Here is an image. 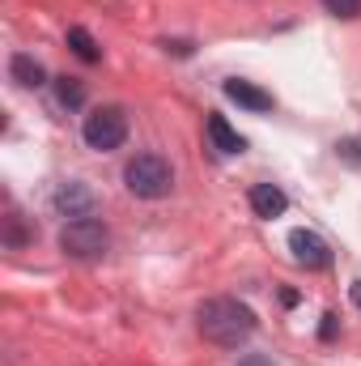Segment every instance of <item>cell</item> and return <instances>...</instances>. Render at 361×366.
<instances>
[{"instance_id":"1","label":"cell","mask_w":361,"mask_h":366,"mask_svg":"<svg viewBox=\"0 0 361 366\" xmlns=\"http://www.w3.org/2000/svg\"><path fill=\"white\" fill-rule=\"evenodd\" d=\"M195 324H200V337L204 341H213V345H221V350H238L243 341H251V332H255V311L247 307V302H238V298H208L204 307H200V315H195Z\"/></svg>"},{"instance_id":"2","label":"cell","mask_w":361,"mask_h":366,"mask_svg":"<svg viewBox=\"0 0 361 366\" xmlns=\"http://www.w3.org/2000/svg\"><path fill=\"white\" fill-rule=\"evenodd\" d=\"M123 183H128V192L141 196V200H162V196H171V187H175V171H171V162L158 158V154H136V158L123 167Z\"/></svg>"},{"instance_id":"3","label":"cell","mask_w":361,"mask_h":366,"mask_svg":"<svg viewBox=\"0 0 361 366\" xmlns=\"http://www.w3.org/2000/svg\"><path fill=\"white\" fill-rule=\"evenodd\" d=\"M106 247H111V234L98 217H73L60 230V252L73 256V260H102Z\"/></svg>"},{"instance_id":"4","label":"cell","mask_w":361,"mask_h":366,"mask_svg":"<svg viewBox=\"0 0 361 366\" xmlns=\"http://www.w3.org/2000/svg\"><path fill=\"white\" fill-rule=\"evenodd\" d=\"M81 137H86V145L98 149V154L119 149L128 141V115H123V107H98V111H90Z\"/></svg>"},{"instance_id":"5","label":"cell","mask_w":361,"mask_h":366,"mask_svg":"<svg viewBox=\"0 0 361 366\" xmlns=\"http://www.w3.org/2000/svg\"><path fill=\"white\" fill-rule=\"evenodd\" d=\"M289 252H293V260L302 264V269H332V247L315 234V230H289Z\"/></svg>"},{"instance_id":"6","label":"cell","mask_w":361,"mask_h":366,"mask_svg":"<svg viewBox=\"0 0 361 366\" xmlns=\"http://www.w3.org/2000/svg\"><path fill=\"white\" fill-rule=\"evenodd\" d=\"M51 204H56V213H64V217H90L93 213V192L86 183H60L56 187V196H51Z\"/></svg>"},{"instance_id":"7","label":"cell","mask_w":361,"mask_h":366,"mask_svg":"<svg viewBox=\"0 0 361 366\" xmlns=\"http://www.w3.org/2000/svg\"><path fill=\"white\" fill-rule=\"evenodd\" d=\"M204 128H208V141H213V149H217V154H243V149H247V141L230 128V119H225V115H217V111H213Z\"/></svg>"},{"instance_id":"8","label":"cell","mask_w":361,"mask_h":366,"mask_svg":"<svg viewBox=\"0 0 361 366\" xmlns=\"http://www.w3.org/2000/svg\"><path fill=\"white\" fill-rule=\"evenodd\" d=\"M251 209H255V217H280L289 209V196L276 183H255L251 187Z\"/></svg>"},{"instance_id":"9","label":"cell","mask_w":361,"mask_h":366,"mask_svg":"<svg viewBox=\"0 0 361 366\" xmlns=\"http://www.w3.org/2000/svg\"><path fill=\"white\" fill-rule=\"evenodd\" d=\"M225 98L230 102H238V107H247V111H272V94L268 90H260V86H251V81H225Z\"/></svg>"},{"instance_id":"10","label":"cell","mask_w":361,"mask_h":366,"mask_svg":"<svg viewBox=\"0 0 361 366\" xmlns=\"http://www.w3.org/2000/svg\"><path fill=\"white\" fill-rule=\"evenodd\" d=\"M9 77H13L21 90H39V86H47V73H43V64H39L34 56H26V51H17V56L9 60Z\"/></svg>"},{"instance_id":"11","label":"cell","mask_w":361,"mask_h":366,"mask_svg":"<svg viewBox=\"0 0 361 366\" xmlns=\"http://www.w3.org/2000/svg\"><path fill=\"white\" fill-rule=\"evenodd\" d=\"M68 47H73V56L86 60V64H98V60H102V51H98V43H93V34L86 26H73V30H68Z\"/></svg>"},{"instance_id":"12","label":"cell","mask_w":361,"mask_h":366,"mask_svg":"<svg viewBox=\"0 0 361 366\" xmlns=\"http://www.w3.org/2000/svg\"><path fill=\"white\" fill-rule=\"evenodd\" d=\"M56 98H60L64 107H81V102H86V86H81L77 77H56Z\"/></svg>"},{"instance_id":"13","label":"cell","mask_w":361,"mask_h":366,"mask_svg":"<svg viewBox=\"0 0 361 366\" xmlns=\"http://www.w3.org/2000/svg\"><path fill=\"white\" fill-rule=\"evenodd\" d=\"M323 9H327L332 17H345V21L361 17V0H323Z\"/></svg>"},{"instance_id":"14","label":"cell","mask_w":361,"mask_h":366,"mask_svg":"<svg viewBox=\"0 0 361 366\" xmlns=\"http://www.w3.org/2000/svg\"><path fill=\"white\" fill-rule=\"evenodd\" d=\"M336 154H340L345 162H353V167H361V141H357V137H349V141H340V145H336Z\"/></svg>"},{"instance_id":"15","label":"cell","mask_w":361,"mask_h":366,"mask_svg":"<svg viewBox=\"0 0 361 366\" xmlns=\"http://www.w3.org/2000/svg\"><path fill=\"white\" fill-rule=\"evenodd\" d=\"M4 239H9V247H21V243H26V234H21V226H17V217H9V234H4Z\"/></svg>"},{"instance_id":"16","label":"cell","mask_w":361,"mask_h":366,"mask_svg":"<svg viewBox=\"0 0 361 366\" xmlns=\"http://www.w3.org/2000/svg\"><path fill=\"white\" fill-rule=\"evenodd\" d=\"M323 341H336V315H323V328H319Z\"/></svg>"},{"instance_id":"17","label":"cell","mask_w":361,"mask_h":366,"mask_svg":"<svg viewBox=\"0 0 361 366\" xmlns=\"http://www.w3.org/2000/svg\"><path fill=\"white\" fill-rule=\"evenodd\" d=\"M238 366H272V362L264 358V354H247V358H243Z\"/></svg>"},{"instance_id":"18","label":"cell","mask_w":361,"mask_h":366,"mask_svg":"<svg viewBox=\"0 0 361 366\" xmlns=\"http://www.w3.org/2000/svg\"><path fill=\"white\" fill-rule=\"evenodd\" d=\"M349 298H353V307H361V281H353V285H349Z\"/></svg>"}]
</instances>
